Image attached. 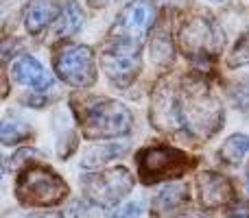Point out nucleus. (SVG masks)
Returning a JSON list of instances; mask_svg holds the SVG:
<instances>
[{
    "mask_svg": "<svg viewBox=\"0 0 249 218\" xmlns=\"http://www.w3.org/2000/svg\"><path fill=\"white\" fill-rule=\"evenodd\" d=\"M179 118L181 129L197 140H208L221 129L223 109L201 79L188 77L179 81Z\"/></svg>",
    "mask_w": 249,
    "mask_h": 218,
    "instance_id": "obj_1",
    "label": "nucleus"
},
{
    "mask_svg": "<svg viewBox=\"0 0 249 218\" xmlns=\"http://www.w3.org/2000/svg\"><path fill=\"white\" fill-rule=\"evenodd\" d=\"M79 122L88 140L121 137L131 129V111L112 99H88L77 107Z\"/></svg>",
    "mask_w": 249,
    "mask_h": 218,
    "instance_id": "obj_2",
    "label": "nucleus"
},
{
    "mask_svg": "<svg viewBox=\"0 0 249 218\" xmlns=\"http://www.w3.org/2000/svg\"><path fill=\"white\" fill-rule=\"evenodd\" d=\"M16 197L24 205L53 207L68 197V184L46 166H26L16 181Z\"/></svg>",
    "mask_w": 249,
    "mask_h": 218,
    "instance_id": "obj_3",
    "label": "nucleus"
},
{
    "mask_svg": "<svg viewBox=\"0 0 249 218\" xmlns=\"http://www.w3.org/2000/svg\"><path fill=\"white\" fill-rule=\"evenodd\" d=\"M136 162L140 179L146 185H151L186 175L190 168H195L197 159L188 157L179 149H171V146H149L138 153Z\"/></svg>",
    "mask_w": 249,
    "mask_h": 218,
    "instance_id": "obj_4",
    "label": "nucleus"
},
{
    "mask_svg": "<svg viewBox=\"0 0 249 218\" xmlns=\"http://www.w3.org/2000/svg\"><path fill=\"white\" fill-rule=\"evenodd\" d=\"M177 44L188 59H210L219 55L223 37L210 17L193 16L181 22L177 31Z\"/></svg>",
    "mask_w": 249,
    "mask_h": 218,
    "instance_id": "obj_5",
    "label": "nucleus"
},
{
    "mask_svg": "<svg viewBox=\"0 0 249 218\" xmlns=\"http://www.w3.org/2000/svg\"><path fill=\"white\" fill-rule=\"evenodd\" d=\"M81 185L90 203L99 207H112L131 192L133 177L124 166H116L109 170L90 172L81 179Z\"/></svg>",
    "mask_w": 249,
    "mask_h": 218,
    "instance_id": "obj_6",
    "label": "nucleus"
},
{
    "mask_svg": "<svg viewBox=\"0 0 249 218\" xmlns=\"http://www.w3.org/2000/svg\"><path fill=\"white\" fill-rule=\"evenodd\" d=\"M55 72L72 87H90L96 81L94 52L81 44H64L55 52Z\"/></svg>",
    "mask_w": 249,
    "mask_h": 218,
    "instance_id": "obj_7",
    "label": "nucleus"
},
{
    "mask_svg": "<svg viewBox=\"0 0 249 218\" xmlns=\"http://www.w3.org/2000/svg\"><path fill=\"white\" fill-rule=\"evenodd\" d=\"M140 48L142 44L129 39L112 37L103 52V68L107 79L116 87H127L140 72Z\"/></svg>",
    "mask_w": 249,
    "mask_h": 218,
    "instance_id": "obj_8",
    "label": "nucleus"
},
{
    "mask_svg": "<svg viewBox=\"0 0 249 218\" xmlns=\"http://www.w3.org/2000/svg\"><path fill=\"white\" fill-rule=\"evenodd\" d=\"M151 122L162 131H181L179 118V83L166 77L155 85L151 96Z\"/></svg>",
    "mask_w": 249,
    "mask_h": 218,
    "instance_id": "obj_9",
    "label": "nucleus"
},
{
    "mask_svg": "<svg viewBox=\"0 0 249 218\" xmlns=\"http://www.w3.org/2000/svg\"><path fill=\"white\" fill-rule=\"evenodd\" d=\"M155 20V7L151 0H136L127 4L118 16V22L112 29V37L129 39V42L142 44L144 35L149 33L151 24Z\"/></svg>",
    "mask_w": 249,
    "mask_h": 218,
    "instance_id": "obj_10",
    "label": "nucleus"
},
{
    "mask_svg": "<svg viewBox=\"0 0 249 218\" xmlns=\"http://www.w3.org/2000/svg\"><path fill=\"white\" fill-rule=\"evenodd\" d=\"M199 201L206 210H221L234 201V188L228 177L219 172H199L195 179Z\"/></svg>",
    "mask_w": 249,
    "mask_h": 218,
    "instance_id": "obj_11",
    "label": "nucleus"
},
{
    "mask_svg": "<svg viewBox=\"0 0 249 218\" xmlns=\"http://www.w3.org/2000/svg\"><path fill=\"white\" fill-rule=\"evenodd\" d=\"M11 74H13V79H16L18 83L29 85V87H33V90H37V92L53 87V74H48L46 70H44V66L39 64L37 59L29 57V55L18 57V59L13 61Z\"/></svg>",
    "mask_w": 249,
    "mask_h": 218,
    "instance_id": "obj_12",
    "label": "nucleus"
},
{
    "mask_svg": "<svg viewBox=\"0 0 249 218\" xmlns=\"http://www.w3.org/2000/svg\"><path fill=\"white\" fill-rule=\"evenodd\" d=\"M59 9L51 0H33L29 7L24 9V24L31 35H37L46 29L51 22L57 20Z\"/></svg>",
    "mask_w": 249,
    "mask_h": 218,
    "instance_id": "obj_13",
    "label": "nucleus"
},
{
    "mask_svg": "<svg viewBox=\"0 0 249 218\" xmlns=\"http://www.w3.org/2000/svg\"><path fill=\"white\" fill-rule=\"evenodd\" d=\"M188 201V188L184 184H171L153 199V216L166 218L175 214L184 203Z\"/></svg>",
    "mask_w": 249,
    "mask_h": 218,
    "instance_id": "obj_14",
    "label": "nucleus"
},
{
    "mask_svg": "<svg viewBox=\"0 0 249 218\" xmlns=\"http://www.w3.org/2000/svg\"><path fill=\"white\" fill-rule=\"evenodd\" d=\"M83 24V11L74 0H68L64 7L59 9V16L57 20L53 22V37L55 39H61V37H70L72 33H77L79 26Z\"/></svg>",
    "mask_w": 249,
    "mask_h": 218,
    "instance_id": "obj_15",
    "label": "nucleus"
},
{
    "mask_svg": "<svg viewBox=\"0 0 249 218\" xmlns=\"http://www.w3.org/2000/svg\"><path fill=\"white\" fill-rule=\"evenodd\" d=\"M151 57L158 66H171L175 59V44L166 29H158V33L151 39Z\"/></svg>",
    "mask_w": 249,
    "mask_h": 218,
    "instance_id": "obj_16",
    "label": "nucleus"
},
{
    "mask_svg": "<svg viewBox=\"0 0 249 218\" xmlns=\"http://www.w3.org/2000/svg\"><path fill=\"white\" fill-rule=\"evenodd\" d=\"M129 151V144H101L94 146L86 153L83 157V166L86 168H96V166H103L105 162H112V159L121 157Z\"/></svg>",
    "mask_w": 249,
    "mask_h": 218,
    "instance_id": "obj_17",
    "label": "nucleus"
},
{
    "mask_svg": "<svg viewBox=\"0 0 249 218\" xmlns=\"http://www.w3.org/2000/svg\"><path fill=\"white\" fill-rule=\"evenodd\" d=\"M247 153H249V135H243V133L230 135L219 149V157L225 164H241Z\"/></svg>",
    "mask_w": 249,
    "mask_h": 218,
    "instance_id": "obj_18",
    "label": "nucleus"
},
{
    "mask_svg": "<svg viewBox=\"0 0 249 218\" xmlns=\"http://www.w3.org/2000/svg\"><path fill=\"white\" fill-rule=\"evenodd\" d=\"M0 137H2L4 144H16V142H24L31 137V127L26 122L20 120H11L7 118L2 120V129H0Z\"/></svg>",
    "mask_w": 249,
    "mask_h": 218,
    "instance_id": "obj_19",
    "label": "nucleus"
},
{
    "mask_svg": "<svg viewBox=\"0 0 249 218\" xmlns=\"http://www.w3.org/2000/svg\"><path fill=\"white\" fill-rule=\"evenodd\" d=\"M230 103L241 111H249V79H236L228 85Z\"/></svg>",
    "mask_w": 249,
    "mask_h": 218,
    "instance_id": "obj_20",
    "label": "nucleus"
},
{
    "mask_svg": "<svg viewBox=\"0 0 249 218\" xmlns=\"http://www.w3.org/2000/svg\"><path fill=\"white\" fill-rule=\"evenodd\" d=\"M247 64H249V33L238 39L236 46H234L232 52L228 55L230 68H238V66H247Z\"/></svg>",
    "mask_w": 249,
    "mask_h": 218,
    "instance_id": "obj_21",
    "label": "nucleus"
},
{
    "mask_svg": "<svg viewBox=\"0 0 249 218\" xmlns=\"http://www.w3.org/2000/svg\"><path fill=\"white\" fill-rule=\"evenodd\" d=\"M37 157H39V153H35V151H31V149H22V151H18L11 159H9V166L24 170V168L31 166V164H33V159H37Z\"/></svg>",
    "mask_w": 249,
    "mask_h": 218,
    "instance_id": "obj_22",
    "label": "nucleus"
},
{
    "mask_svg": "<svg viewBox=\"0 0 249 218\" xmlns=\"http://www.w3.org/2000/svg\"><path fill=\"white\" fill-rule=\"evenodd\" d=\"M142 201H133V203H127V205L118 207V210L109 212L107 218H140L142 214Z\"/></svg>",
    "mask_w": 249,
    "mask_h": 218,
    "instance_id": "obj_23",
    "label": "nucleus"
},
{
    "mask_svg": "<svg viewBox=\"0 0 249 218\" xmlns=\"http://www.w3.org/2000/svg\"><path fill=\"white\" fill-rule=\"evenodd\" d=\"M225 218H249V201H245V199H238V201L230 203Z\"/></svg>",
    "mask_w": 249,
    "mask_h": 218,
    "instance_id": "obj_24",
    "label": "nucleus"
},
{
    "mask_svg": "<svg viewBox=\"0 0 249 218\" xmlns=\"http://www.w3.org/2000/svg\"><path fill=\"white\" fill-rule=\"evenodd\" d=\"M105 2H107V0H90V4H92V7H103Z\"/></svg>",
    "mask_w": 249,
    "mask_h": 218,
    "instance_id": "obj_25",
    "label": "nucleus"
},
{
    "mask_svg": "<svg viewBox=\"0 0 249 218\" xmlns=\"http://www.w3.org/2000/svg\"><path fill=\"white\" fill-rule=\"evenodd\" d=\"M26 218H55V216H51V214H31Z\"/></svg>",
    "mask_w": 249,
    "mask_h": 218,
    "instance_id": "obj_26",
    "label": "nucleus"
},
{
    "mask_svg": "<svg viewBox=\"0 0 249 218\" xmlns=\"http://www.w3.org/2000/svg\"><path fill=\"white\" fill-rule=\"evenodd\" d=\"M247 185H249V177H247Z\"/></svg>",
    "mask_w": 249,
    "mask_h": 218,
    "instance_id": "obj_27",
    "label": "nucleus"
},
{
    "mask_svg": "<svg viewBox=\"0 0 249 218\" xmlns=\"http://www.w3.org/2000/svg\"><path fill=\"white\" fill-rule=\"evenodd\" d=\"M216 2H219V0H216Z\"/></svg>",
    "mask_w": 249,
    "mask_h": 218,
    "instance_id": "obj_28",
    "label": "nucleus"
}]
</instances>
